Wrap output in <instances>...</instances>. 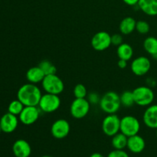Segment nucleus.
I'll return each instance as SVG.
<instances>
[{"label":"nucleus","instance_id":"obj_14","mask_svg":"<svg viewBox=\"0 0 157 157\" xmlns=\"http://www.w3.org/2000/svg\"><path fill=\"white\" fill-rule=\"evenodd\" d=\"M12 153L15 157H29L32 153V147L25 140H17L12 145Z\"/></svg>","mask_w":157,"mask_h":157},{"label":"nucleus","instance_id":"obj_21","mask_svg":"<svg viewBox=\"0 0 157 157\" xmlns=\"http://www.w3.org/2000/svg\"><path fill=\"white\" fill-rule=\"evenodd\" d=\"M128 137L121 132L112 136L111 144L115 150H124L127 146Z\"/></svg>","mask_w":157,"mask_h":157},{"label":"nucleus","instance_id":"obj_17","mask_svg":"<svg viewBox=\"0 0 157 157\" xmlns=\"http://www.w3.org/2000/svg\"><path fill=\"white\" fill-rule=\"evenodd\" d=\"M45 75L39 66L30 67L26 72V78L28 81L34 84L41 83Z\"/></svg>","mask_w":157,"mask_h":157},{"label":"nucleus","instance_id":"obj_23","mask_svg":"<svg viewBox=\"0 0 157 157\" xmlns=\"http://www.w3.org/2000/svg\"><path fill=\"white\" fill-rule=\"evenodd\" d=\"M121 105H123L125 107H130L135 104L134 101V97H133V91H130V90H125L123 92L121 95Z\"/></svg>","mask_w":157,"mask_h":157},{"label":"nucleus","instance_id":"obj_2","mask_svg":"<svg viewBox=\"0 0 157 157\" xmlns=\"http://www.w3.org/2000/svg\"><path fill=\"white\" fill-rule=\"evenodd\" d=\"M101 110L107 114L116 113L121 107V98L114 91H108L101 98L99 103Z\"/></svg>","mask_w":157,"mask_h":157},{"label":"nucleus","instance_id":"obj_32","mask_svg":"<svg viewBox=\"0 0 157 157\" xmlns=\"http://www.w3.org/2000/svg\"><path fill=\"white\" fill-rule=\"evenodd\" d=\"M123 2L130 6H137L139 0H123Z\"/></svg>","mask_w":157,"mask_h":157},{"label":"nucleus","instance_id":"obj_18","mask_svg":"<svg viewBox=\"0 0 157 157\" xmlns=\"http://www.w3.org/2000/svg\"><path fill=\"white\" fill-rule=\"evenodd\" d=\"M137 6L146 15L150 16L157 15V0H139Z\"/></svg>","mask_w":157,"mask_h":157},{"label":"nucleus","instance_id":"obj_4","mask_svg":"<svg viewBox=\"0 0 157 157\" xmlns=\"http://www.w3.org/2000/svg\"><path fill=\"white\" fill-rule=\"evenodd\" d=\"M42 88L46 93L59 95L64 91V84L62 80L56 75H45L41 81Z\"/></svg>","mask_w":157,"mask_h":157},{"label":"nucleus","instance_id":"obj_33","mask_svg":"<svg viewBox=\"0 0 157 157\" xmlns=\"http://www.w3.org/2000/svg\"><path fill=\"white\" fill-rule=\"evenodd\" d=\"M90 157H104V156L100 153H94L90 155Z\"/></svg>","mask_w":157,"mask_h":157},{"label":"nucleus","instance_id":"obj_28","mask_svg":"<svg viewBox=\"0 0 157 157\" xmlns=\"http://www.w3.org/2000/svg\"><path fill=\"white\" fill-rule=\"evenodd\" d=\"M88 98H87V101L90 104V105H96V104H99L100 101H101V98L98 94L92 92V93L89 94Z\"/></svg>","mask_w":157,"mask_h":157},{"label":"nucleus","instance_id":"obj_26","mask_svg":"<svg viewBox=\"0 0 157 157\" xmlns=\"http://www.w3.org/2000/svg\"><path fill=\"white\" fill-rule=\"evenodd\" d=\"M74 95L75 98H86L87 90L85 86L82 84H78L74 88Z\"/></svg>","mask_w":157,"mask_h":157},{"label":"nucleus","instance_id":"obj_20","mask_svg":"<svg viewBox=\"0 0 157 157\" xmlns=\"http://www.w3.org/2000/svg\"><path fill=\"white\" fill-rule=\"evenodd\" d=\"M117 54L119 59L126 60L128 61L133 58V49L130 44L127 43H122L119 46H117Z\"/></svg>","mask_w":157,"mask_h":157},{"label":"nucleus","instance_id":"obj_12","mask_svg":"<svg viewBox=\"0 0 157 157\" xmlns=\"http://www.w3.org/2000/svg\"><path fill=\"white\" fill-rule=\"evenodd\" d=\"M70 130V124L64 119L57 120L52 124L51 127V133L52 136L58 140H62L67 137Z\"/></svg>","mask_w":157,"mask_h":157},{"label":"nucleus","instance_id":"obj_7","mask_svg":"<svg viewBox=\"0 0 157 157\" xmlns=\"http://www.w3.org/2000/svg\"><path fill=\"white\" fill-rule=\"evenodd\" d=\"M90 104L86 98H75L70 107L71 115L75 119H82L88 114Z\"/></svg>","mask_w":157,"mask_h":157},{"label":"nucleus","instance_id":"obj_36","mask_svg":"<svg viewBox=\"0 0 157 157\" xmlns=\"http://www.w3.org/2000/svg\"><path fill=\"white\" fill-rule=\"evenodd\" d=\"M154 58H156V61H157V55H156V56H155V57H154Z\"/></svg>","mask_w":157,"mask_h":157},{"label":"nucleus","instance_id":"obj_27","mask_svg":"<svg viewBox=\"0 0 157 157\" xmlns=\"http://www.w3.org/2000/svg\"><path fill=\"white\" fill-rule=\"evenodd\" d=\"M150 26L147 21H144V20L136 21V31L138 33L141 34V35H146L150 32Z\"/></svg>","mask_w":157,"mask_h":157},{"label":"nucleus","instance_id":"obj_8","mask_svg":"<svg viewBox=\"0 0 157 157\" xmlns=\"http://www.w3.org/2000/svg\"><path fill=\"white\" fill-rule=\"evenodd\" d=\"M101 127L106 136H114L121 132V119L116 113L107 115L103 120Z\"/></svg>","mask_w":157,"mask_h":157},{"label":"nucleus","instance_id":"obj_6","mask_svg":"<svg viewBox=\"0 0 157 157\" xmlns=\"http://www.w3.org/2000/svg\"><path fill=\"white\" fill-rule=\"evenodd\" d=\"M140 130L139 120L132 115H127L121 119V132L130 137L138 134Z\"/></svg>","mask_w":157,"mask_h":157},{"label":"nucleus","instance_id":"obj_31","mask_svg":"<svg viewBox=\"0 0 157 157\" xmlns=\"http://www.w3.org/2000/svg\"><path fill=\"white\" fill-rule=\"evenodd\" d=\"M117 65H118V67L121 69L126 68L127 66V61H126V60L120 59L117 62Z\"/></svg>","mask_w":157,"mask_h":157},{"label":"nucleus","instance_id":"obj_13","mask_svg":"<svg viewBox=\"0 0 157 157\" xmlns=\"http://www.w3.org/2000/svg\"><path fill=\"white\" fill-rule=\"evenodd\" d=\"M19 119L18 116L6 113L0 119V127L2 131L5 133H11L15 131L18 126Z\"/></svg>","mask_w":157,"mask_h":157},{"label":"nucleus","instance_id":"obj_24","mask_svg":"<svg viewBox=\"0 0 157 157\" xmlns=\"http://www.w3.org/2000/svg\"><path fill=\"white\" fill-rule=\"evenodd\" d=\"M25 106L19 100H14L10 104H9L8 107V112L12 114L15 115V116H19L21 112L24 109Z\"/></svg>","mask_w":157,"mask_h":157},{"label":"nucleus","instance_id":"obj_10","mask_svg":"<svg viewBox=\"0 0 157 157\" xmlns=\"http://www.w3.org/2000/svg\"><path fill=\"white\" fill-rule=\"evenodd\" d=\"M111 44V35L107 32H97L91 38L92 48L98 52L107 50Z\"/></svg>","mask_w":157,"mask_h":157},{"label":"nucleus","instance_id":"obj_16","mask_svg":"<svg viewBox=\"0 0 157 157\" xmlns=\"http://www.w3.org/2000/svg\"><path fill=\"white\" fill-rule=\"evenodd\" d=\"M127 147L133 153H142L146 147L145 140L138 134L130 136L127 140Z\"/></svg>","mask_w":157,"mask_h":157},{"label":"nucleus","instance_id":"obj_29","mask_svg":"<svg viewBox=\"0 0 157 157\" xmlns=\"http://www.w3.org/2000/svg\"><path fill=\"white\" fill-rule=\"evenodd\" d=\"M107 157H130L128 153L124 150H113L110 152Z\"/></svg>","mask_w":157,"mask_h":157},{"label":"nucleus","instance_id":"obj_35","mask_svg":"<svg viewBox=\"0 0 157 157\" xmlns=\"http://www.w3.org/2000/svg\"><path fill=\"white\" fill-rule=\"evenodd\" d=\"M2 129H1V127H0V134H1V133H2Z\"/></svg>","mask_w":157,"mask_h":157},{"label":"nucleus","instance_id":"obj_1","mask_svg":"<svg viewBox=\"0 0 157 157\" xmlns=\"http://www.w3.org/2000/svg\"><path fill=\"white\" fill-rule=\"evenodd\" d=\"M42 94L36 84L29 83L23 84L17 92V99L24 106H38Z\"/></svg>","mask_w":157,"mask_h":157},{"label":"nucleus","instance_id":"obj_37","mask_svg":"<svg viewBox=\"0 0 157 157\" xmlns=\"http://www.w3.org/2000/svg\"><path fill=\"white\" fill-rule=\"evenodd\" d=\"M156 136H157V129H156Z\"/></svg>","mask_w":157,"mask_h":157},{"label":"nucleus","instance_id":"obj_9","mask_svg":"<svg viewBox=\"0 0 157 157\" xmlns=\"http://www.w3.org/2000/svg\"><path fill=\"white\" fill-rule=\"evenodd\" d=\"M40 112L41 110L38 106H25L24 109L18 116V119L24 125H32L38 120Z\"/></svg>","mask_w":157,"mask_h":157},{"label":"nucleus","instance_id":"obj_30","mask_svg":"<svg viewBox=\"0 0 157 157\" xmlns=\"http://www.w3.org/2000/svg\"><path fill=\"white\" fill-rule=\"evenodd\" d=\"M123 36L121 34H114V35H111V44L113 45L119 46L123 42Z\"/></svg>","mask_w":157,"mask_h":157},{"label":"nucleus","instance_id":"obj_11","mask_svg":"<svg viewBox=\"0 0 157 157\" xmlns=\"http://www.w3.org/2000/svg\"><path fill=\"white\" fill-rule=\"evenodd\" d=\"M151 68V62L150 59L145 56H140L132 61L130 64L131 71L136 76H144L150 71Z\"/></svg>","mask_w":157,"mask_h":157},{"label":"nucleus","instance_id":"obj_5","mask_svg":"<svg viewBox=\"0 0 157 157\" xmlns=\"http://www.w3.org/2000/svg\"><path fill=\"white\" fill-rule=\"evenodd\" d=\"M61 106V98L57 94L46 93L42 94L38 107L44 113H53Z\"/></svg>","mask_w":157,"mask_h":157},{"label":"nucleus","instance_id":"obj_22","mask_svg":"<svg viewBox=\"0 0 157 157\" xmlns=\"http://www.w3.org/2000/svg\"><path fill=\"white\" fill-rule=\"evenodd\" d=\"M144 48L149 55L155 57L157 55V38L156 37L149 36L144 40Z\"/></svg>","mask_w":157,"mask_h":157},{"label":"nucleus","instance_id":"obj_3","mask_svg":"<svg viewBox=\"0 0 157 157\" xmlns=\"http://www.w3.org/2000/svg\"><path fill=\"white\" fill-rule=\"evenodd\" d=\"M135 104L140 107H148L153 104L155 98L153 90L147 86H140L133 90Z\"/></svg>","mask_w":157,"mask_h":157},{"label":"nucleus","instance_id":"obj_19","mask_svg":"<svg viewBox=\"0 0 157 157\" xmlns=\"http://www.w3.org/2000/svg\"><path fill=\"white\" fill-rule=\"evenodd\" d=\"M136 21L133 17H126L120 23V32L122 35H130L133 31L136 30Z\"/></svg>","mask_w":157,"mask_h":157},{"label":"nucleus","instance_id":"obj_15","mask_svg":"<svg viewBox=\"0 0 157 157\" xmlns=\"http://www.w3.org/2000/svg\"><path fill=\"white\" fill-rule=\"evenodd\" d=\"M143 121L147 127L157 129V104L148 106L143 115Z\"/></svg>","mask_w":157,"mask_h":157},{"label":"nucleus","instance_id":"obj_34","mask_svg":"<svg viewBox=\"0 0 157 157\" xmlns=\"http://www.w3.org/2000/svg\"><path fill=\"white\" fill-rule=\"evenodd\" d=\"M41 157H52V156H49V155H44V156H41Z\"/></svg>","mask_w":157,"mask_h":157},{"label":"nucleus","instance_id":"obj_25","mask_svg":"<svg viewBox=\"0 0 157 157\" xmlns=\"http://www.w3.org/2000/svg\"><path fill=\"white\" fill-rule=\"evenodd\" d=\"M41 70L44 71V75H53V74H56L57 68L51 61L48 60H44L40 64H38Z\"/></svg>","mask_w":157,"mask_h":157}]
</instances>
